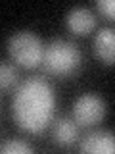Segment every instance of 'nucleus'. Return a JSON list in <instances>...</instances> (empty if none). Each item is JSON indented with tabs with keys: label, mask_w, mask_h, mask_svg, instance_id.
Masks as SVG:
<instances>
[{
	"label": "nucleus",
	"mask_w": 115,
	"mask_h": 154,
	"mask_svg": "<svg viewBox=\"0 0 115 154\" xmlns=\"http://www.w3.org/2000/svg\"><path fill=\"white\" fill-rule=\"evenodd\" d=\"M56 94L44 77H29L17 87L12 102L16 123L29 133H40L54 118Z\"/></svg>",
	"instance_id": "nucleus-1"
},
{
	"label": "nucleus",
	"mask_w": 115,
	"mask_h": 154,
	"mask_svg": "<svg viewBox=\"0 0 115 154\" xmlns=\"http://www.w3.org/2000/svg\"><path fill=\"white\" fill-rule=\"evenodd\" d=\"M40 64L52 75H69L81 66V50L71 41L54 38L44 46Z\"/></svg>",
	"instance_id": "nucleus-2"
},
{
	"label": "nucleus",
	"mask_w": 115,
	"mask_h": 154,
	"mask_svg": "<svg viewBox=\"0 0 115 154\" xmlns=\"http://www.w3.org/2000/svg\"><path fill=\"white\" fill-rule=\"evenodd\" d=\"M8 52L23 67H35L42 62L44 45L33 31H17L8 41Z\"/></svg>",
	"instance_id": "nucleus-3"
},
{
	"label": "nucleus",
	"mask_w": 115,
	"mask_h": 154,
	"mask_svg": "<svg viewBox=\"0 0 115 154\" xmlns=\"http://www.w3.org/2000/svg\"><path fill=\"white\" fill-rule=\"evenodd\" d=\"M105 116V102L94 93H84L75 100L73 104V119L75 123L90 127L104 119Z\"/></svg>",
	"instance_id": "nucleus-4"
},
{
	"label": "nucleus",
	"mask_w": 115,
	"mask_h": 154,
	"mask_svg": "<svg viewBox=\"0 0 115 154\" xmlns=\"http://www.w3.org/2000/svg\"><path fill=\"white\" fill-rule=\"evenodd\" d=\"M65 25L69 27L71 33L75 35H86L90 33L96 25V16L92 14V10L86 6H77L71 8L65 16Z\"/></svg>",
	"instance_id": "nucleus-5"
},
{
	"label": "nucleus",
	"mask_w": 115,
	"mask_h": 154,
	"mask_svg": "<svg viewBox=\"0 0 115 154\" xmlns=\"http://www.w3.org/2000/svg\"><path fill=\"white\" fill-rule=\"evenodd\" d=\"M81 152H108L111 154L115 150V137L111 131H92L79 143Z\"/></svg>",
	"instance_id": "nucleus-6"
},
{
	"label": "nucleus",
	"mask_w": 115,
	"mask_h": 154,
	"mask_svg": "<svg viewBox=\"0 0 115 154\" xmlns=\"http://www.w3.org/2000/svg\"><path fill=\"white\" fill-rule=\"evenodd\" d=\"M94 52L104 64H113L115 60V33L111 27H104L94 37Z\"/></svg>",
	"instance_id": "nucleus-7"
},
{
	"label": "nucleus",
	"mask_w": 115,
	"mask_h": 154,
	"mask_svg": "<svg viewBox=\"0 0 115 154\" xmlns=\"http://www.w3.org/2000/svg\"><path fill=\"white\" fill-rule=\"evenodd\" d=\"M52 137H54V141L58 144H61V146H69V144H73L77 141V137H79V129H77L75 119L60 118L54 123V127H52Z\"/></svg>",
	"instance_id": "nucleus-8"
},
{
	"label": "nucleus",
	"mask_w": 115,
	"mask_h": 154,
	"mask_svg": "<svg viewBox=\"0 0 115 154\" xmlns=\"http://www.w3.org/2000/svg\"><path fill=\"white\" fill-rule=\"evenodd\" d=\"M19 79L16 66L8 64V62H0V89H12L16 87Z\"/></svg>",
	"instance_id": "nucleus-9"
},
{
	"label": "nucleus",
	"mask_w": 115,
	"mask_h": 154,
	"mask_svg": "<svg viewBox=\"0 0 115 154\" xmlns=\"http://www.w3.org/2000/svg\"><path fill=\"white\" fill-rule=\"evenodd\" d=\"M4 154H13V152H17V154H27V152H33V146L31 144H27V143H23V141H16V139H10L8 143H4V146L0 148Z\"/></svg>",
	"instance_id": "nucleus-10"
},
{
	"label": "nucleus",
	"mask_w": 115,
	"mask_h": 154,
	"mask_svg": "<svg viewBox=\"0 0 115 154\" xmlns=\"http://www.w3.org/2000/svg\"><path fill=\"white\" fill-rule=\"evenodd\" d=\"M96 8H98L105 17H109V19L115 17V2L113 0H98V2H96Z\"/></svg>",
	"instance_id": "nucleus-11"
}]
</instances>
